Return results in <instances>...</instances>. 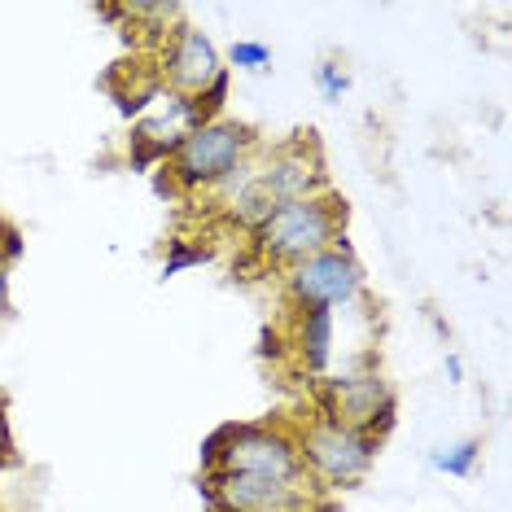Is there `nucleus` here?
<instances>
[{
	"label": "nucleus",
	"instance_id": "1",
	"mask_svg": "<svg viewBox=\"0 0 512 512\" xmlns=\"http://www.w3.org/2000/svg\"><path fill=\"white\" fill-rule=\"evenodd\" d=\"M351 224V202L337 189L320 197H302V202H281L259 228L246 237V250L259 267H272L276 276L311 254L337 246Z\"/></svg>",
	"mask_w": 512,
	"mask_h": 512
},
{
	"label": "nucleus",
	"instance_id": "2",
	"mask_svg": "<svg viewBox=\"0 0 512 512\" xmlns=\"http://www.w3.org/2000/svg\"><path fill=\"white\" fill-rule=\"evenodd\" d=\"M197 460H202V473L228 469V473H250L285 486H316L307 469H302L294 425L289 421H228L206 434Z\"/></svg>",
	"mask_w": 512,
	"mask_h": 512
},
{
	"label": "nucleus",
	"instance_id": "3",
	"mask_svg": "<svg viewBox=\"0 0 512 512\" xmlns=\"http://www.w3.org/2000/svg\"><path fill=\"white\" fill-rule=\"evenodd\" d=\"M263 149V132L237 114H224V119H211L202 127H193L184 136V145L167 158L162 176L171 184V197H206L219 180L228 176L237 162H246L250 154Z\"/></svg>",
	"mask_w": 512,
	"mask_h": 512
},
{
	"label": "nucleus",
	"instance_id": "4",
	"mask_svg": "<svg viewBox=\"0 0 512 512\" xmlns=\"http://www.w3.org/2000/svg\"><path fill=\"white\" fill-rule=\"evenodd\" d=\"M294 442H298L302 469H307L320 495H342L364 486V477L377 469V456H381V442L372 434L337 425L320 412H311L307 421H294Z\"/></svg>",
	"mask_w": 512,
	"mask_h": 512
},
{
	"label": "nucleus",
	"instance_id": "5",
	"mask_svg": "<svg viewBox=\"0 0 512 512\" xmlns=\"http://www.w3.org/2000/svg\"><path fill=\"white\" fill-rule=\"evenodd\" d=\"M281 298L285 311H351L355 302L368 298V272L359 263V254L351 250V241L311 254L294 267L281 272Z\"/></svg>",
	"mask_w": 512,
	"mask_h": 512
},
{
	"label": "nucleus",
	"instance_id": "6",
	"mask_svg": "<svg viewBox=\"0 0 512 512\" xmlns=\"http://www.w3.org/2000/svg\"><path fill=\"white\" fill-rule=\"evenodd\" d=\"M311 412L386 442V434L399 425V394H394L386 372L364 364L342 372V377H320L311 386Z\"/></svg>",
	"mask_w": 512,
	"mask_h": 512
},
{
	"label": "nucleus",
	"instance_id": "7",
	"mask_svg": "<svg viewBox=\"0 0 512 512\" xmlns=\"http://www.w3.org/2000/svg\"><path fill=\"white\" fill-rule=\"evenodd\" d=\"M197 495L206 499V512H324L316 486H285L228 469L197 473Z\"/></svg>",
	"mask_w": 512,
	"mask_h": 512
},
{
	"label": "nucleus",
	"instance_id": "8",
	"mask_svg": "<svg viewBox=\"0 0 512 512\" xmlns=\"http://www.w3.org/2000/svg\"><path fill=\"white\" fill-rule=\"evenodd\" d=\"M259 184L276 206L329 193L333 180H329V162H324V149L316 141V132L307 127V132H294L289 141H263Z\"/></svg>",
	"mask_w": 512,
	"mask_h": 512
},
{
	"label": "nucleus",
	"instance_id": "9",
	"mask_svg": "<svg viewBox=\"0 0 512 512\" xmlns=\"http://www.w3.org/2000/svg\"><path fill=\"white\" fill-rule=\"evenodd\" d=\"M224 53L219 44L206 36L197 22H176L167 36L158 40V79L167 92H180V97H197L224 75Z\"/></svg>",
	"mask_w": 512,
	"mask_h": 512
},
{
	"label": "nucleus",
	"instance_id": "10",
	"mask_svg": "<svg viewBox=\"0 0 512 512\" xmlns=\"http://www.w3.org/2000/svg\"><path fill=\"white\" fill-rule=\"evenodd\" d=\"M202 127L197 119L193 97H180V92H162V97L149 106L141 119L127 127V162L136 171H158L167 167V158L184 145V136Z\"/></svg>",
	"mask_w": 512,
	"mask_h": 512
},
{
	"label": "nucleus",
	"instance_id": "11",
	"mask_svg": "<svg viewBox=\"0 0 512 512\" xmlns=\"http://www.w3.org/2000/svg\"><path fill=\"white\" fill-rule=\"evenodd\" d=\"M294 324H289V346H294L298 368L307 372L311 381L329 377L333 364V346H337V316L333 311H289Z\"/></svg>",
	"mask_w": 512,
	"mask_h": 512
},
{
	"label": "nucleus",
	"instance_id": "12",
	"mask_svg": "<svg viewBox=\"0 0 512 512\" xmlns=\"http://www.w3.org/2000/svg\"><path fill=\"white\" fill-rule=\"evenodd\" d=\"M482 438H456V442H442V447L429 451V469L442 477H473L477 464H482Z\"/></svg>",
	"mask_w": 512,
	"mask_h": 512
},
{
	"label": "nucleus",
	"instance_id": "13",
	"mask_svg": "<svg viewBox=\"0 0 512 512\" xmlns=\"http://www.w3.org/2000/svg\"><path fill=\"white\" fill-rule=\"evenodd\" d=\"M211 259H215V246L206 237H171L158 272H162V281H171V276L189 272V267H206Z\"/></svg>",
	"mask_w": 512,
	"mask_h": 512
},
{
	"label": "nucleus",
	"instance_id": "14",
	"mask_svg": "<svg viewBox=\"0 0 512 512\" xmlns=\"http://www.w3.org/2000/svg\"><path fill=\"white\" fill-rule=\"evenodd\" d=\"M228 71H246V75H267L272 71V44L263 40H232V49L224 53Z\"/></svg>",
	"mask_w": 512,
	"mask_h": 512
},
{
	"label": "nucleus",
	"instance_id": "15",
	"mask_svg": "<svg viewBox=\"0 0 512 512\" xmlns=\"http://www.w3.org/2000/svg\"><path fill=\"white\" fill-rule=\"evenodd\" d=\"M316 88L329 106H337V101L351 92V71H346L342 57H324V62L316 66Z\"/></svg>",
	"mask_w": 512,
	"mask_h": 512
},
{
	"label": "nucleus",
	"instance_id": "16",
	"mask_svg": "<svg viewBox=\"0 0 512 512\" xmlns=\"http://www.w3.org/2000/svg\"><path fill=\"white\" fill-rule=\"evenodd\" d=\"M228 88H232V71H224V75H219V79H215V84L206 88V92H197V97H193V106H197V119H202V123H211V119H224V114H228Z\"/></svg>",
	"mask_w": 512,
	"mask_h": 512
},
{
	"label": "nucleus",
	"instance_id": "17",
	"mask_svg": "<svg viewBox=\"0 0 512 512\" xmlns=\"http://www.w3.org/2000/svg\"><path fill=\"white\" fill-rule=\"evenodd\" d=\"M442 377H447V386H464V359H460V351L442 355Z\"/></svg>",
	"mask_w": 512,
	"mask_h": 512
},
{
	"label": "nucleus",
	"instance_id": "18",
	"mask_svg": "<svg viewBox=\"0 0 512 512\" xmlns=\"http://www.w3.org/2000/svg\"><path fill=\"white\" fill-rule=\"evenodd\" d=\"M0 254H5V263H18L22 259V232L18 228L5 232V241H0Z\"/></svg>",
	"mask_w": 512,
	"mask_h": 512
},
{
	"label": "nucleus",
	"instance_id": "19",
	"mask_svg": "<svg viewBox=\"0 0 512 512\" xmlns=\"http://www.w3.org/2000/svg\"><path fill=\"white\" fill-rule=\"evenodd\" d=\"M9 228H14V224H9V219L0 215V241H5V232H9Z\"/></svg>",
	"mask_w": 512,
	"mask_h": 512
}]
</instances>
